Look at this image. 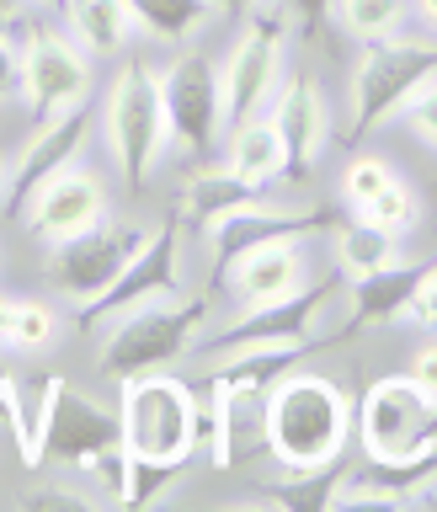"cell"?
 Listing matches in <instances>:
<instances>
[{
	"label": "cell",
	"instance_id": "cell-36",
	"mask_svg": "<svg viewBox=\"0 0 437 512\" xmlns=\"http://www.w3.org/2000/svg\"><path fill=\"white\" fill-rule=\"evenodd\" d=\"M283 6L294 11V16H299V22L310 27V32H320V27H326V16L336 11V0H283Z\"/></svg>",
	"mask_w": 437,
	"mask_h": 512
},
{
	"label": "cell",
	"instance_id": "cell-32",
	"mask_svg": "<svg viewBox=\"0 0 437 512\" xmlns=\"http://www.w3.org/2000/svg\"><path fill=\"white\" fill-rule=\"evenodd\" d=\"M395 182V171H390V160H379V155H358L347 166V176H342V198L352 203V214H358V208L374 198V192H384Z\"/></svg>",
	"mask_w": 437,
	"mask_h": 512
},
{
	"label": "cell",
	"instance_id": "cell-18",
	"mask_svg": "<svg viewBox=\"0 0 437 512\" xmlns=\"http://www.w3.org/2000/svg\"><path fill=\"white\" fill-rule=\"evenodd\" d=\"M272 128L283 134V150H288V182H304L310 176V160L320 155L326 144V107H320V91L315 80L294 75L272 107Z\"/></svg>",
	"mask_w": 437,
	"mask_h": 512
},
{
	"label": "cell",
	"instance_id": "cell-16",
	"mask_svg": "<svg viewBox=\"0 0 437 512\" xmlns=\"http://www.w3.org/2000/svg\"><path fill=\"white\" fill-rule=\"evenodd\" d=\"M102 214H107V198L86 171H54L38 192H32L27 224H32V235H43L48 246H54V240H70L80 230H96Z\"/></svg>",
	"mask_w": 437,
	"mask_h": 512
},
{
	"label": "cell",
	"instance_id": "cell-2",
	"mask_svg": "<svg viewBox=\"0 0 437 512\" xmlns=\"http://www.w3.org/2000/svg\"><path fill=\"white\" fill-rule=\"evenodd\" d=\"M123 448L134 459H160V464H187L198 448V390L187 379L166 374H128L123 379Z\"/></svg>",
	"mask_w": 437,
	"mask_h": 512
},
{
	"label": "cell",
	"instance_id": "cell-29",
	"mask_svg": "<svg viewBox=\"0 0 437 512\" xmlns=\"http://www.w3.org/2000/svg\"><path fill=\"white\" fill-rule=\"evenodd\" d=\"M358 219H368V224H379V230H390V235H411L416 224H422V203H416V192L400 182L384 187V192H374L363 208H358Z\"/></svg>",
	"mask_w": 437,
	"mask_h": 512
},
{
	"label": "cell",
	"instance_id": "cell-14",
	"mask_svg": "<svg viewBox=\"0 0 437 512\" xmlns=\"http://www.w3.org/2000/svg\"><path fill=\"white\" fill-rule=\"evenodd\" d=\"M139 230H80V235H70V240H54V256H48V272L70 288V294L86 304V299H96L102 288L118 278V272L128 267V256L139 251Z\"/></svg>",
	"mask_w": 437,
	"mask_h": 512
},
{
	"label": "cell",
	"instance_id": "cell-21",
	"mask_svg": "<svg viewBox=\"0 0 437 512\" xmlns=\"http://www.w3.org/2000/svg\"><path fill=\"white\" fill-rule=\"evenodd\" d=\"M427 262H384L374 272H363L358 283H352V320L368 326V320H395L411 310L416 299V283H422Z\"/></svg>",
	"mask_w": 437,
	"mask_h": 512
},
{
	"label": "cell",
	"instance_id": "cell-19",
	"mask_svg": "<svg viewBox=\"0 0 437 512\" xmlns=\"http://www.w3.org/2000/svg\"><path fill=\"white\" fill-rule=\"evenodd\" d=\"M230 278H235V299L267 304V299L294 294V288L304 283V262H299L294 240H272V246H256V251L240 256V262L230 267Z\"/></svg>",
	"mask_w": 437,
	"mask_h": 512
},
{
	"label": "cell",
	"instance_id": "cell-8",
	"mask_svg": "<svg viewBox=\"0 0 437 512\" xmlns=\"http://www.w3.org/2000/svg\"><path fill=\"white\" fill-rule=\"evenodd\" d=\"M203 390L214 395L208 454H214L219 470H246L256 459H272V427H267L272 390H262V384H203Z\"/></svg>",
	"mask_w": 437,
	"mask_h": 512
},
{
	"label": "cell",
	"instance_id": "cell-33",
	"mask_svg": "<svg viewBox=\"0 0 437 512\" xmlns=\"http://www.w3.org/2000/svg\"><path fill=\"white\" fill-rule=\"evenodd\" d=\"M48 336H54V315H48V304L38 299H22L16 304V320H11V347H43Z\"/></svg>",
	"mask_w": 437,
	"mask_h": 512
},
{
	"label": "cell",
	"instance_id": "cell-44",
	"mask_svg": "<svg viewBox=\"0 0 437 512\" xmlns=\"http://www.w3.org/2000/svg\"><path fill=\"white\" fill-rule=\"evenodd\" d=\"M43 6H64V11H70V0H43Z\"/></svg>",
	"mask_w": 437,
	"mask_h": 512
},
{
	"label": "cell",
	"instance_id": "cell-31",
	"mask_svg": "<svg viewBox=\"0 0 437 512\" xmlns=\"http://www.w3.org/2000/svg\"><path fill=\"white\" fill-rule=\"evenodd\" d=\"M187 470V464H160V459H134V454H128V480H123V502L128 507H150L155 502V496L160 491H166L171 486V480L176 475H182Z\"/></svg>",
	"mask_w": 437,
	"mask_h": 512
},
{
	"label": "cell",
	"instance_id": "cell-24",
	"mask_svg": "<svg viewBox=\"0 0 437 512\" xmlns=\"http://www.w3.org/2000/svg\"><path fill=\"white\" fill-rule=\"evenodd\" d=\"M230 171H240L246 182L256 187H272L278 176H288V150H283V134L267 123H240L235 128V144H230Z\"/></svg>",
	"mask_w": 437,
	"mask_h": 512
},
{
	"label": "cell",
	"instance_id": "cell-20",
	"mask_svg": "<svg viewBox=\"0 0 437 512\" xmlns=\"http://www.w3.org/2000/svg\"><path fill=\"white\" fill-rule=\"evenodd\" d=\"M54 390H59V374H27V379L6 384V406H0V416H6L22 464H43V427H48Z\"/></svg>",
	"mask_w": 437,
	"mask_h": 512
},
{
	"label": "cell",
	"instance_id": "cell-13",
	"mask_svg": "<svg viewBox=\"0 0 437 512\" xmlns=\"http://www.w3.org/2000/svg\"><path fill=\"white\" fill-rule=\"evenodd\" d=\"M278 54H283V22L278 16H256L251 32L235 43L230 64H224L219 86H224V123H251L256 107L272 96V75H278Z\"/></svg>",
	"mask_w": 437,
	"mask_h": 512
},
{
	"label": "cell",
	"instance_id": "cell-39",
	"mask_svg": "<svg viewBox=\"0 0 437 512\" xmlns=\"http://www.w3.org/2000/svg\"><path fill=\"white\" fill-rule=\"evenodd\" d=\"M11 320H16V299H0V342L11 347Z\"/></svg>",
	"mask_w": 437,
	"mask_h": 512
},
{
	"label": "cell",
	"instance_id": "cell-30",
	"mask_svg": "<svg viewBox=\"0 0 437 512\" xmlns=\"http://www.w3.org/2000/svg\"><path fill=\"white\" fill-rule=\"evenodd\" d=\"M336 11H342V22L352 38H390V32L406 22L411 0H336Z\"/></svg>",
	"mask_w": 437,
	"mask_h": 512
},
{
	"label": "cell",
	"instance_id": "cell-26",
	"mask_svg": "<svg viewBox=\"0 0 437 512\" xmlns=\"http://www.w3.org/2000/svg\"><path fill=\"white\" fill-rule=\"evenodd\" d=\"M70 22L91 54H118L134 27V11H128V0H70Z\"/></svg>",
	"mask_w": 437,
	"mask_h": 512
},
{
	"label": "cell",
	"instance_id": "cell-40",
	"mask_svg": "<svg viewBox=\"0 0 437 512\" xmlns=\"http://www.w3.org/2000/svg\"><path fill=\"white\" fill-rule=\"evenodd\" d=\"M411 6H416V16H422V22L437 32V0H411Z\"/></svg>",
	"mask_w": 437,
	"mask_h": 512
},
{
	"label": "cell",
	"instance_id": "cell-10",
	"mask_svg": "<svg viewBox=\"0 0 437 512\" xmlns=\"http://www.w3.org/2000/svg\"><path fill=\"white\" fill-rule=\"evenodd\" d=\"M176 230H182V219H166L160 230L144 235L118 278H112L96 299L80 304V326H96L102 315H118V310H134L144 299L176 294Z\"/></svg>",
	"mask_w": 437,
	"mask_h": 512
},
{
	"label": "cell",
	"instance_id": "cell-42",
	"mask_svg": "<svg viewBox=\"0 0 437 512\" xmlns=\"http://www.w3.org/2000/svg\"><path fill=\"white\" fill-rule=\"evenodd\" d=\"M6 22H11V0H0V32H6Z\"/></svg>",
	"mask_w": 437,
	"mask_h": 512
},
{
	"label": "cell",
	"instance_id": "cell-38",
	"mask_svg": "<svg viewBox=\"0 0 437 512\" xmlns=\"http://www.w3.org/2000/svg\"><path fill=\"white\" fill-rule=\"evenodd\" d=\"M16 75H22V70H16V54H11L6 43H0V96H6V91L16 86Z\"/></svg>",
	"mask_w": 437,
	"mask_h": 512
},
{
	"label": "cell",
	"instance_id": "cell-28",
	"mask_svg": "<svg viewBox=\"0 0 437 512\" xmlns=\"http://www.w3.org/2000/svg\"><path fill=\"white\" fill-rule=\"evenodd\" d=\"M336 256H342L347 272H358V278H363V272L395 262V235L379 230V224H368V219H347L342 240H336Z\"/></svg>",
	"mask_w": 437,
	"mask_h": 512
},
{
	"label": "cell",
	"instance_id": "cell-5",
	"mask_svg": "<svg viewBox=\"0 0 437 512\" xmlns=\"http://www.w3.org/2000/svg\"><path fill=\"white\" fill-rule=\"evenodd\" d=\"M107 134H112V155H118V171H123L128 192H144V176H150L160 144H166V134H171L166 96H160V75L144 59H128L123 75L112 80Z\"/></svg>",
	"mask_w": 437,
	"mask_h": 512
},
{
	"label": "cell",
	"instance_id": "cell-12",
	"mask_svg": "<svg viewBox=\"0 0 437 512\" xmlns=\"http://www.w3.org/2000/svg\"><path fill=\"white\" fill-rule=\"evenodd\" d=\"M123 443V422L112 416L102 400H91L86 390H75L70 379H59L54 406H48V427H43V464H80L96 448Z\"/></svg>",
	"mask_w": 437,
	"mask_h": 512
},
{
	"label": "cell",
	"instance_id": "cell-7",
	"mask_svg": "<svg viewBox=\"0 0 437 512\" xmlns=\"http://www.w3.org/2000/svg\"><path fill=\"white\" fill-rule=\"evenodd\" d=\"M342 288V272H326L315 288H294L283 299H267V304H251V315H240L235 326H224L219 336L208 342H192L187 352L192 358H224V352H240V347H262V342H331V336H310L315 315L331 304V294Z\"/></svg>",
	"mask_w": 437,
	"mask_h": 512
},
{
	"label": "cell",
	"instance_id": "cell-45",
	"mask_svg": "<svg viewBox=\"0 0 437 512\" xmlns=\"http://www.w3.org/2000/svg\"><path fill=\"white\" fill-rule=\"evenodd\" d=\"M0 192H6V176H0Z\"/></svg>",
	"mask_w": 437,
	"mask_h": 512
},
{
	"label": "cell",
	"instance_id": "cell-3",
	"mask_svg": "<svg viewBox=\"0 0 437 512\" xmlns=\"http://www.w3.org/2000/svg\"><path fill=\"white\" fill-rule=\"evenodd\" d=\"M427 75H437V43L368 38L358 70H352V139H368L390 112L406 107Z\"/></svg>",
	"mask_w": 437,
	"mask_h": 512
},
{
	"label": "cell",
	"instance_id": "cell-43",
	"mask_svg": "<svg viewBox=\"0 0 437 512\" xmlns=\"http://www.w3.org/2000/svg\"><path fill=\"white\" fill-rule=\"evenodd\" d=\"M6 384H11V374H6V368H0V406H6Z\"/></svg>",
	"mask_w": 437,
	"mask_h": 512
},
{
	"label": "cell",
	"instance_id": "cell-4",
	"mask_svg": "<svg viewBox=\"0 0 437 512\" xmlns=\"http://www.w3.org/2000/svg\"><path fill=\"white\" fill-rule=\"evenodd\" d=\"M358 432H363V454L374 464H406L437 454V395L422 390L411 374L379 379L363 395Z\"/></svg>",
	"mask_w": 437,
	"mask_h": 512
},
{
	"label": "cell",
	"instance_id": "cell-9",
	"mask_svg": "<svg viewBox=\"0 0 437 512\" xmlns=\"http://www.w3.org/2000/svg\"><path fill=\"white\" fill-rule=\"evenodd\" d=\"M331 224H342V214H331V208H262V203L230 208L224 219H214V283L230 278V267L246 251L272 246V240H299V235L331 230Z\"/></svg>",
	"mask_w": 437,
	"mask_h": 512
},
{
	"label": "cell",
	"instance_id": "cell-23",
	"mask_svg": "<svg viewBox=\"0 0 437 512\" xmlns=\"http://www.w3.org/2000/svg\"><path fill=\"white\" fill-rule=\"evenodd\" d=\"M267 187H256V182H246L240 171H198L192 176V187H187V198H182V214H187V224H198V230H214V219H224L230 208H246V203H256Z\"/></svg>",
	"mask_w": 437,
	"mask_h": 512
},
{
	"label": "cell",
	"instance_id": "cell-15",
	"mask_svg": "<svg viewBox=\"0 0 437 512\" xmlns=\"http://www.w3.org/2000/svg\"><path fill=\"white\" fill-rule=\"evenodd\" d=\"M91 134V107H86V96L80 102H70L64 112H54V118H43L38 123V134H32V144L22 150V160H16V176H11V187H6V203H27L32 192H38L54 171H64L75 160V150L86 144Z\"/></svg>",
	"mask_w": 437,
	"mask_h": 512
},
{
	"label": "cell",
	"instance_id": "cell-17",
	"mask_svg": "<svg viewBox=\"0 0 437 512\" xmlns=\"http://www.w3.org/2000/svg\"><path fill=\"white\" fill-rule=\"evenodd\" d=\"M22 80H27L32 112H38V123H43V118H54V112H64L70 102L86 96L91 70H86V59H80L75 43L54 38V32H38L27 48V59H22Z\"/></svg>",
	"mask_w": 437,
	"mask_h": 512
},
{
	"label": "cell",
	"instance_id": "cell-41",
	"mask_svg": "<svg viewBox=\"0 0 437 512\" xmlns=\"http://www.w3.org/2000/svg\"><path fill=\"white\" fill-rule=\"evenodd\" d=\"M214 6H219V11H230V16H240V11H251L256 0H214Z\"/></svg>",
	"mask_w": 437,
	"mask_h": 512
},
{
	"label": "cell",
	"instance_id": "cell-37",
	"mask_svg": "<svg viewBox=\"0 0 437 512\" xmlns=\"http://www.w3.org/2000/svg\"><path fill=\"white\" fill-rule=\"evenodd\" d=\"M411 379L422 384V390H432V395H437V347H422V352H416V363H411Z\"/></svg>",
	"mask_w": 437,
	"mask_h": 512
},
{
	"label": "cell",
	"instance_id": "cell-6",
	"mask_svg": "<svg viewBox=\"0 0 437 512\" xmlns=\"http://www.w3.org/2000/svg\"><path fill=\"white\" fill-rule=\"evenodd\" d=\"M203 320V299H187V304H160V299H144L128 310V320L107 336V352H102V368L112 379H128V374H150V368L182 358L192 347V331Z\"/></svg>",
	"mask_w": 437,
	"mask_h": 512
},
{
	"label": "cell",
	"instance_id": "cell-25",
	"mask_svg": "<svg viewBox=\"0 0 437 512\" xmlns=\"http://www.w3.org/2000/svg\"><path fill=\"white\" fill-rule=\"evenodd\" d=\"M342 480H347V464L331 459V464H315V470H288L283 480H267L262 496L278 507H336Z\"/></svg>",
	"mask_w": 437,
	"mask_h": 512
},
{
	"label": "cell",
	"instance_id": "cell-34",
	"mask_svg": "<svg viewBox=\"0 0 437 512\" xmlns=\"http://www.w3.org/2000/svg\"><path fill=\"white\" fill-rule=\"evenodd\" d=\"M400 118H406V128H411L416 139L437 150V75H427V80H422V91H416L411 102L400 107Z\"/></svg>",
	"mask_w": 437,
	"mask_h": 512
},
{
	"label": "cell",
	"instance_id": "cell-22",
	"mask_svg": "<svg viewBox=\"0 0 437 512\" xmlns=\"http://www.w3.org/2000/svg\"><path fill=\"white\" fill-rule=\"evenodd\" d=\"M310 347L315 342H262V347L224 352V363L208 374V384H262V390H272L283 374H294Z\"/></svg>",
	"mask_w": 437,
	"mask_h": 512
},
{
	"label": "cell",
	"instance_id": "cell-27",
	"mask_svg": "<svg viewBox=\"0 0 437 512\" xmlns=\"http://www.w3.org/2000/svg\"><path fill=\"white\" fill-rule=\"evenodd\" d=\"M128 11H134V22L144 32H155V38H187V32H198L208 16H214V0H128Z\"/></svg>",
	"mask_w": 437,
	"mask_h": 512
},
{
	"label": "cell",
	"instance_id": "cell-11",
	"mask_svg": "<svg viewBox=\"0 0 437 512\" xmlns=\"http://www.w3.org/2000/svg\"><path fill=\"white\" fill-rule=\"evenodd\" d=\"M160 96H166V123L171 134L187 144V150H208L224 123V86H219V70L208 64L203 54H182L160 75Z\"/></svg>",
	"mask_w": 437,
	"mask_h": 512
},
{
	"label": "cell",
	"instance_id": "cell-35",
	"mask_svg": "<svg viewBox=\"0 0 437 512\" xmlns=\"http://www.w3.org/2000/svg\"><path fill=\"white\" fill-rule=\"evenodd\" d=\"M406 315L437 331V262H427V272H422V283H416V299H411Z\"/></svg>",
	"mask_w": 437,
	"mask_h": 512
},
{
	"label": "cell",
	"instance_id": "cell-1",
	"mask_svg": "<svg viewBox=\"0 0 437 512\" xmlns=\"http://www.w3.org/2000/svg\"><path fill=\"white\" fill-rule=\"evenodd\" d=\"M272 459L283 470H315L342 459L352 432V400L320 374H283L272 384Z\"/></svg>",
	"mask_w": 437,
	"mask_h": 512
}]
</instances>
